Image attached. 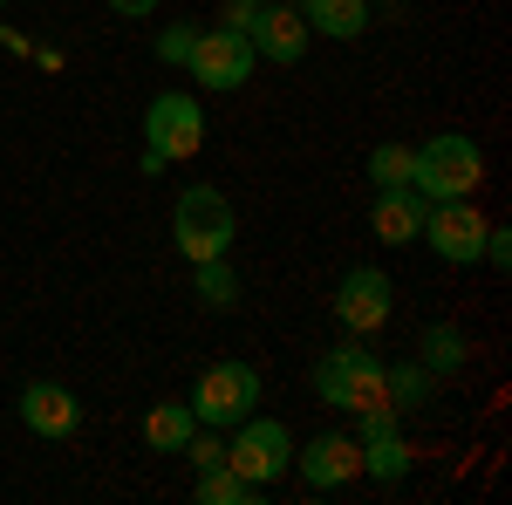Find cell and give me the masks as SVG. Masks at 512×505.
Wrapping results in <instances>:
<instances>
[{"mask_svg": "<svg viewBox=\"0 0 512 505\" xmlns=\"http://www.w3.org/2000/svg\"><path fill=\"white\" fill-rule=\"evenodd\" d=\"M383 355H369L362 349V335L355 342H342V349H328L315 362V396L328 403V410H369V403H390V389H383Z\"/></svg>", "mask_w": 512, "mask_h": 505, "instance_id": "cell-2", "label": "cell"}, {"mask_svg": "<svg viewBox=\"0 0 512 505\" xmlns=\"http://www.w3.org/2000/svg\"><path fill=\"white\" fill-rule=\"evenodd\" d=\"M465 355H472V342H465V328H451V321H431V328H424V342H417V362H424L431 376L465 369Z\"/></svg>", "mask_w": 512, "mask_h": 505, "instance_id": "cell-18", "label": "cell"}, {"mask_svg": "<svg viewBox=\"0 0 512 505\" xmlns=\"http://www.w3.org/2000/svg\"><path fill=\"white\" fill-rule=\"evenodd\" d=\"M198 144H205V110H198V96L158 89L151 110H144V171H164V164H178V157H198Z\"/></svg>", "mask_w": 512, "mask_h": 505, "instance_id": "cell-4", "label": "cell"}, {"mask_svg": "<svg viewBox=\"0 0 512 505\" xmlns=\"http://www.w3.org/2000/svg\"><path fill=\"white\" fill-rule=\"evenodd\" d=\"M383 389H390L396 410H424L431 389H437V376L424 369V362H390V369H383Z\"/></svg>", "mask_w": 512, "mask_h": 505, "instance_id": "cell-19", "label": "cell"}, {"mask_svg": "<svg viewBox=\"0 0 512 505\" xmlns=\"http://www.w3.org/2000/svg\"><path fill=\"white\" fill-rule=\"evenodd\" d=\"M192 294H198V308H212V314L239 308V273H233V260H226V253H219V260H192Z\"/></svg>", "mask_w": 512, "mask_h": 505, "instance_id": "cell-17", "label": "cell"}, {"mask_svg": "<svg viewBox=\"0 0 512 505\" xmlns=\"http://www.w3.org/2000/svg\"><path fill=\"white\" fill-rule=\"evenodd\" d=\"M253 403H260V369L253 362H212V369H198L192 417L205 430H233L239 417H253Z\"/></svg>", "mask_w": 512, "mask_h": 505, "instance_id": "cell-6", "label": "cell"}, {"mask_svg": "<svg viewBox=\"0 0 512 505\" xmlns=\"http://www.w3.org/2000/svg\"><path fill=\"white\" fill-rule=\"evenodd\" d=\"M301 21H308V35L355 41L369 28V0H301Z\"/></svg>", "mask_w": 512, "mask_h": 505, "instance_id": "cell-14", "label": "cell"}, {"mask_svg": "<svg viewBox=\"0 0 512 505\" xmlns=\"http://www.w3.org/2000/svg\"><path fill=\"white\" fill-rule=\"evenodd\" d=\"M396 294H390V273L383 267H349L342 273V287H335V321L349 328V335H376L383 321H390Z\"/></svg>", "mask_w": 512, "mask_h": 505, "instance_id": "cell-9", "label": "cell"}, {"mask_svg": "<svg viewBox=\"0 0 512 505\" xmlns=\"http://www.w3.org/2000/svg\"><path fill=\"white\" fill-rule=\"evenodd\" d=\"M233 198L219 192V185H185L178 205H171V239H178V253L185 260H219V253H233Z\"/></svg>", "mask_w": 512, "mask_h": 505, "instance_id": "cell-1", "label": "cell"}, {"mask_svg": "<svg viewBox=\"0 0 512 505\" xmlns=\"http://www.w3.org/2000/svg\"><path fill=\"white\" fill-rule=\"evenodd\" d=\"M424 246H431L437 260H451V267H472L478 253H485V212H478L472 198H431L424 205Z\"/></svg>", "mask_w": 512, "mask_h": 505, "instance_id": "cell-7", "label": "cell"}, {"mask_svg": "<svg viewBox=\"0 0 512 505\" xmlns=\"http://www.w3.org/2000/svg\"><path fill=\"white\" fill-rule=\"evenodd\" d=\"M226 465L246 478V485H274L294 471V430L274 424V417H239L233 424V444H226Z\"/></svg>", "mask_w": 512, "mask_h": 505, "instance_id": "cell-5", "label": "cell"}, {"mask_svg": "<svg viewBox=\"0 0 512 505\" xmlns=\"http://www.w3.org/2000/svg\"><path fill=\"white\" fill-rule=\"evenodd\" d=\"M369 7H376V0H369Z\"/></svg>", "mask_w": 512, "mask_h": 505, "instance_id": "cell-27", "label": "cell"}, {"mask_svg": "<svg viewBox=\"0 0 512 505\" xmlns=\"http://www.w3.org/2000/svg\"><path fill=\"white\" fill-rule=\"evenodd\" d=\"M369 226H376L383 246H417V233H424V198L410 192V185H376Z\"/></svg>", "mask_w": 512, "mask_h": 505, "instance_id": "cell-13", "label": "cell"}, {"mask_svg": "<svg viewBox=\"0 0 512 505\" xmlns=\"http://www.w3.org/2000/svg\"><path fill=\"white\" fill-rule=\"evenodd\" d=\"M294 465L315 492H342V485L362 478V444L342 437V430H321V437H308V451H294Z\"/></svg>", "mask_w": 512, "mask_h": 505, "instance_id": "cell-11", "label": "cell"}, {"mask_svg": "<svg viewBox=\"0 0 512 505\" xmlns=\"http://www.w3.org/2000/svg\"><path fill=\"white\" fill-rule=\"evenodd\" d=\"M410 171H417V151H403V144L369 151V185H410Z\"/></svg>", "mask_w": 512, "mask_h": 505, "instance_id": "cell-21", "label": "cell"}, {"mask_svg": "<svg viewBox=\"0 0 512 505\" xmlns=\"http://www.w3.org/2000/svg\"><path fill=\"white\" fill-rule=\"evenodd\" d=\"M192 35L198 28H164L158 35V62H185V55H192Z\"/></svg>", "mask_w": 512, "mask_h": 505, "instance_id": "cell-23", "label": "cell"}, {"mask_svg": "<svg viewBox=\"0 0 512 505\" xmlns=\"http://www.w3.org/2000/svg\"><path fill=\"white\" fill-rule=\"evenodd\" d=\"M478 260H492V267H512V233L506 226H485V253Z\"/></svg>", "mask_w": 512, "mask_h": 505, "instance_id": "cell-25", "label": "cell"}, {"mask_svg": "<svg viewBox=\"0 0 512 505\" xmlns=\"http://www.w3.org/2000/svg\"><path fill=\"white\" fill-rule=\"evenodd\" d=\"M362 444V478H376V485H396V478H410V465H417V451L396 437V430H383V437H355Z\"/></svg>", "mask_w": 512, "mask_h": 505, "instance_id": "cell-15", "label": "cell"}, {"mask_svg": "<svg viewBox=\"0 0 512 505\" xmlns=\"http://www.w3.org/2000/svg\"><path fill=\"white\" fill-rule=\"evenodd\" d=\"M253 14H260V0H226V7H219V28L246 35V28H253Z\"/></svg>", "mask_w": 512, "mask_h": 505, "instance_id": "cell-24", "label": "cell"}, {"mask_svg": "<svg viewBox=\"0 0 512 505\" xmlns=\"http://www.w3.org/2000/svg\"><path fill=\"white\" fill-rule=\"evenodd\" d=\"M246 41H253V55H267V62H280V69H294V62L308 55V21H301L294 0H260V14H253Z\"/></svg>", "mask_w": 512, "mask_h": 505, "instance_id": "cell-10", "label": "cell"}, {"mask_svg": "<svg viewBox=\"0 0 512 505\" xmlns=\"http://www.w3.org/2000/svg\"><path fill=\"white\" fill-rule=\"evenodd\" d=\"M185 458H192L198 471H212V465H226V444H219V437H212V430L198 424V430H192V444H185Z\"/></svg>", "mask_w": 512, "mask_h": 505, "instance_id": "cell-22", "label": "cell"}, {"mask_svg": "<svg viewBox=\"0 0 512 505\" xmlns=\"http://www.w3.org/2000/svg\"><path fill=\"white\" fill-rule=\"evenodd\" d=\"M21 424L35 437H76L82 430V403L69 383H28L21 389Z\"/></svg>", "mask_w": 512, "mask_h": 505, "instance_id": "cell-12", "label": "cell"}, {"mask_svg": "<svg viewBox=\"0 0 512 505\" xmlns=\"http://www.w3.org/2000/svg\"><path fill=\"white\" fill-rule=\"evenodd\" d=\"M253 499H260V485H246L233 465L198 471V505H253Z\"/></svg>", "mask_w": 512, "mask_h": 505, "instance_id": "cell-20", "label": "cell"}, {"mask_svg": "<svg viewBox=\"0 0 512 505\" xmlns=\"http://www.w3.org/2000/svg\"><path fill=\"white\" fill-rule=\"evenodd\" d=\"M192 430H198L192 403H151V410H144V444H151V451H185Z\"/></svg>", "mask_w": 512, "mask_h": 505, "instance_id": "cell-16", "label": "cell"}, {"mask_svg": "<svg viewBox=\"0 0 512 505\" xmlns=\"http://www.w3.org/2000/svg\"><path fill=\"white\" fill-rule=\"evenodd\" d=\"M485 185V151H478L472 137H458V130H437L431 144L417 151V171H410V192L424 198H472Z\"/></svg>", "mask_w": 512, "mask_h": 505, "instance_id": "cell-3", "label": "cell"}, {"mask_svg": "<svg viewBox=\"0 0 512 505\" xmlns=\"http://www.w3.org/2000/svg\"><path fill=\"white\" fill-rule=\"evenodd\" d=\"M185 69L198 76V89H212V96H233L239 82L253 76V41L233 35V28H205V35H192V55H185Z\"/></svg>", "mask_w": 512, "mask_h": 505, "instance_id": "cell-8", "label": "cell"}, {"mask_svg": "<svg viewBox=\"0 0 512 505\" xmlns=\"http://www.w3.org/2000/svg\"><path fill=\"white\" fill-rule=\"evenodd\" d=\"M110 7H117L123 21H151L158 14V0H110Z\"/></svg>", "mask_w": 512, "mask_h": 505, "instance_id": "cell-26", "label": "cell"}]
</instances>
